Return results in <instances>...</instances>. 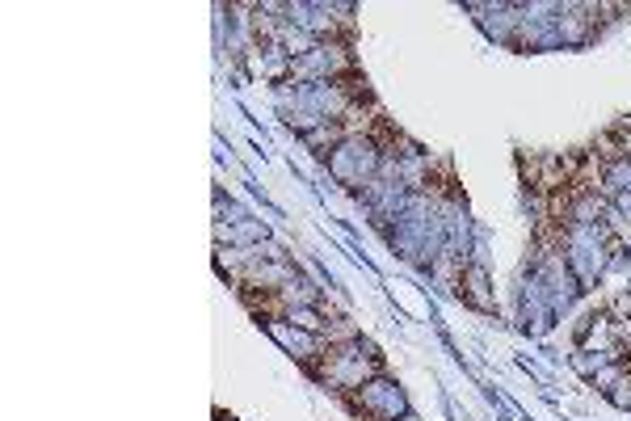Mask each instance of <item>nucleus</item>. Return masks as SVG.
Instances as JSON below:
<instances>
[{
    "mask_svg": "<svg viewBox=\"0 0 631 421\" xmlns=\"http://www.w3.org/2000/svg\"><path fill=\"white\" fill-rule=\"evenodd\" d=\"M459 299H463L467 308H476V312H497L493 295H488V274L480 266H463V274H459Z\"/></svg>",
    "mask_w": 631,
    "mask_h": 421,
    "instance_id": "nucleus-1",
    "label": "nucleus"
},
{
    "mask_svg": "<svg viewBox=\"0 0 631 421\" xmlns=\"http://www.w3.org/2000/svg\"><path fill=\"white\" fill-rule=\"evenodd\" d=\"M602 396L610 400V405H619V409H631V371H627V375H619L615 384H610V388H606Z\"/></svg>",
    "mask_w": 631,
    "mask_h": 421,
    "instance_id": "nucleus-2",
    "label": "nucleus"
}]
</instances>
